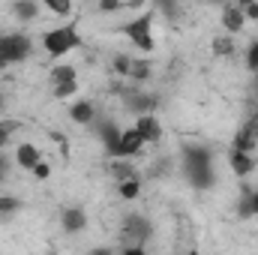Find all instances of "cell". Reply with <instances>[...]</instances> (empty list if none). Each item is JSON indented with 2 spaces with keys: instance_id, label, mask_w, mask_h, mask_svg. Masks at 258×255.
Here are the masks:
<instances>
[{
  "instance_id": "obj_1",
  "label": "cell",
  "mask_w": 258,
  "mask_h": 255,
  "mask_svg": "<svg viewBox=\"0 0 258 255\" xmlns=\"http://www.w3.org/2000/svg\"><path fill=\"white\" fill-rule=\"evenodd\" d=\"M183 174L195 189H210L213 186V156L201 144H183Z\"/></svg>"
},
{
  "instance_id": "obj_2",
  "label": "cell",
  "mask_w": 258,
  "mask_h": 255,
  "mask_svg": "<svg viewBox=\"0 0 258 255\" xmlns=\"http://www.w3.org/2000/svg\"><path fill=\"white\" fill-rule=\"evenodd\" d=\"M81 45V36L72 24H63V27H54V30H45L42 33V48L51 54V57H63L72 48Z\"/></svg>"
},
{
  "instance_id": "obj_3",
  "label": "cell",
  "mask_w": 258,
  "mask_h": 255,
  "mask_svg": "<svg viewBox=\"0 0 258 255\" xmlns=\"http://www.w3.org/2000/svg\"><path fill=\"white\" fill-rule=\"evenodd\" d=\"M120 33L129 36V42H135L141 51H153V12H144V15H138L135 21H129L120 27Z\"/></svg>"
},
{
  "instance_id": "obj_4",
  "label": "cell",
  "mask_w": 258,
  "mask_h": 255,
  "mask_svg": "<svg viewBox=\"0 0 258 255\" xmlns=\"http://www.w3.org/2000/svg\"><path fill=\"white\" fill-rule=\"evenodd\" d=\"M30 39L24 33H9V36H0V66L9 63H21L27 54H30Z\"/></svg>"
},
{
  "instance_id": "obj_5",
  "label": "cell",
  "mask_w": 258,
  "mask_h": 255,
  "mask_svg": "<svg viewBox=\"0 0 258 255\" xmlns=\"http://www.w3.org/2000/svg\"><path fill=\"white\" fill-rule=\"evenodd\" d=\"M258 147V111L237 129L234 141H231V150H240V153H255Z\"/></svg>"
},
{
  "instance_id": "obj_6",
  "label": "cell",
  "mask_w": 258,
  "mask_h": 255,
  "mask_svg": "<svg viewBox=\"0 0 258 255\" xmlns=\"http://www.w3.org/2000/svg\"><path fill=\"white\" fill-rule=\"evenodd\" d=\"M120 231H123L126 240H135V246H141L150 237V222L141 213H129L126 219H123V225H120Z\"/></svg>"
},
{
  "instance_id": "obj_7",
  "label": "cell",
  "mask_w": 258,
  "mask_h": 255,
  "mask_svg": "<svg viewBox=\"0 0 258 255\" xmlns=\"http://www.w3.org/2000/svg\"><path fill=\"white\" fill-rule=\"evenodd\" d=\"M141 147H144V138L132 129H123L120 132V141H117V147L108 153V156H114V159H129V156H135V153H141Z\"/></svg>"
},
{
  "instance_id": "obj_8",
  "label": "cell",
  "mask_w": 258,
  "mask_h": 255,
  "mask_svg": "<svg viewBox=\"0 0 258 255\" xmlns=\"http://www.w3.org/2000/svg\"><path fill=\"white\" fill-rule=\"evenodd\" d=\"M135 132L144 138V144H159L162 141V123L156 114H144L135 120Z\"/></svg>"
},
{
  "instance_id": "obj_9",
  "label": "cell",
  "mask_w": 258,
  "mask_h": 255,
  "mask_svg": "<svg viewBox=\"0 0 258 255\" xmlns=\"http://www.w3.org/2000/svg\"><path fill=\"white\" fill-rule=\"evenodd\" d=\"M228 165L237 177H249L255 171V153H240V150H228Z\"/></svg>"
},
{
  "instance_id": "obj_10",
  "label": "cell",
  "mask_w": 258,
  "mask_h": 255,
  "mask_svg": "<svg viewBox=\"0 0 258 255\" xmlns=\"http://www.w3.org/2000/svg\"><path fill=\"white\" fill-rule=\"evenodd\" d=\"M243 24H246V18H243L240 6H237V3H228V6L222 9V27L228 30V36L240 33V30H243Z\"/></svg>"
},
{
  "instance_id": "obj_11",
  "label": "cell",
  "mask_w": 258,
  "mask_h": 255,
  "mask_svg": "<svg viewBox=\"0 0 258 255\" xmlns=\"http://www.w3.org/2000/svg\"><path fill=\"white\" fill-rule=\"evenodd\" d=\"M15 162H18L21 168L33 171V168L42 162V156H39V147H36V144H18V150H15Z\"/></svg>"
},
{
  "instance_id": "obj_12",
  "label": "cell",
  "mask_w": 258,
  "mask_h": 255,
  "mask_svg": "<svg viewBox=\"0 0 258 255\" xmlns=\"http://www.w3.org/2000/svg\"><path fill=\"white\" fill-rule=\"evenodd\" d=\"M60 225H63V231L75 234V231H81L87 225V216H84L81 207H66L63 213H60Z\"/></svg>"
},
{
  "instance_id": "obj_13",
  "label": "cell",
  "mask_w": 258,
  "mask_h": 255,
  "mask_svg": "<svg viewBox=\"0 0 258 255\" xmlns=\"http://www.w3.org/2000/svg\"><path fill=\"white\" fill-rule=\"evenodd\" d=\"M237 216L240 219H249L258 216V189H240V201H237Z\"/></svg>"
},
{
  "instance_id": "obj_14",
  "label": "cell",
  "mask_w": 258,
  "mask_h": 255,
  "mask_svg": "<svg viewBox=\"0 0 258 255\" xmlns=\"http://www.w3.org/2000/svg\"><path fill=\"white\" fill-rule=\"evenodd\" d=\"M126 105L132 111H138V117H144V114H153L156 99L153 96H144V93H132V96H126Z\"/></svg>"
},
{
  "instance_id": "obj_15",
  "label": "cell",
  "mask_w": 258,
  "mask_h": 255,
  "mask_svg": "<svg viewBox=\"0 0 258 255\" xmlns=\"http://www.w3.org/2000/svg\"><path fill=\"white\" fill-rule=\"evenodd\" d=\"M93 102H87V99H78V102H72V108H69V117L75 120V123H93Z\"/></svg>"
},
{
  "instance_id": "obj_16",
  "label": "cell",
  "mask_w": 258,
  "mask_h": 255,
  "mask_svg": "<svg viewBox=\"0 0 258 255\" xmlns=\"http://www.w3.org/2000/svg\"><path fill=\"white\" fill-rule=\"evenodd\" d=\"M120 132H123V129H117V123H114V120H105V123L99 126V138H102V144H105V150H108V153L117 147Z\"/></svg>"
},
{
  "instance_id": "obj_17",
  "label": "cell",
  "mask_w": 258,
  "mask_h": 255,
  "mask_svg": "<svg viewBox=\"0 0 258 255\" xmlns=\"http://www.w3.org/2000/svg\"><path fill=\"white\" fill-rule=\"evenodd\" d=\"M12 12H15L18 21H33L39 15V3H33V0H15L12 3Z\"/></svg>"
},
{
  "instance_id": "obj_18",
  "label": "cell",
  "mask_w": 258,
  "mask_h": 255,
  "mask_svg": "<svg viewBox=\"0 0 258 255\" xmlns=\"http://www.w3.org/2000/svg\"><path fill=\"white\" fill-rule=\"evenodd\" d=\"M69 81H78L75 66L60 63V66H54V69H51V84H54V87H57V84H69Z\"/></svg>"
},
{
  "instance_id": "obj_19",
  "label": "cell",
  "mask_w": 258,
  "mask_h": 255,
  "mask_svg": "<svg viewBox=\"0 0 258 255\" xmlns=\"http://www.w3.org/2000/svg\"><path fill=\"white\" fill-rule=\"evenodd\" d=\"M210 48H213L216 57H231V54H234V39H231V36H216V39L210 42Z\"/></svg>"
},
{
  "instance_id": "obj_20",
  "label": "cell",
  "mask_w": 258,
  "mask_h": 255,
  "mask_svg": "<svg viewBox=\"0 0 258 255\" xmlns=\"http://www.w3.org/2000/svg\"><path fill=\"white\" fill-rule=\"evenodd\" d=\"M111 174L117 177V183H126V180H132V177H138V174L132 171L129 159H117V162H111Z\"/></svg>"
},
{
  "instance_id": "obj_21",
  "label": "cell",
  "mask_w": 258,
  "mask_h": 255,
  "mask_svg": "<svg viewBox=\"0 0 258 255\" xmlns=\"http://www.w3.org/2000/svg\"><path fill=\"white\" fill-rule=\"evenodd\" d=\"M150 72H153V66L147 63V60H135V57H132V63H129V75H126V78H135V81H144V78H147Z\"/></svg>"
},
{
  "instance_id": "obj_22",
  "label": "cell",
  "mask_w": 258,
  "mask_h": 255,
  "mask_svg": "<svg viewBox=\"0 0 258 255\" xmlns=\"http://www.w3.org/2000/svg\"><path fill=\"white\" fill-rule=\"evenodd\" d=\"M117 192H120V198L132 201V198H138V192H141V180L132 177V180H126V183H117Z\"/></svg>"
},
{
  "instance_id": "obj_23",
  "label": "cell",
  "mask_w": 258,
  "mask_h": 255,
  "mask_svg": "<svg viewBox=\"0 0 258 255\" xmlns=\"http://www.w3.org/2000/svg\"><path fill=\"white\" fill-rule=\"evenodd\" d=\"M15 210H21V201L15 195H0V216H12Z\"/></svg>"
},
{
  "instance_id": "obj_24",
  "label": "cell",
  "mask_w": 258,
  "mask_h": 255,
  "mask_svg": "<svg viewBox=\"0 0 258 255\" xmlns=\"http://www.w3.org/2000/svg\"><path fill=\"white\" fill-rule=\"evenodd\" d=\"M45 6H48L54 15H69V12H72V3H69V0H45Z\"/></svg>"
},
{
  "instance_id": "obj_25",
  "label": "cell",
  "mask_w": 258,
  "mask_h": 255,
  "mask_svg": "<svg viewBox=\"0 0 258 255\" xmlns=\"http://www.w3.org/2000/svg\"><path fill=\"white\" fill-rule=\"evenodd\" d=\"M72 93H78V81H69V84H57L54 87V96L57 99H69Z\"/></svg>"
},
{
  "instance_id": "obj_26",
  "label": "cell",
  "mask_w": 258,
  "mask_h": 255,
  "mask_svg": "<svg viewBox=\"0 0 258 255\" xmlns=\"http://www.w3.org/2000/svg\"><path fill=\"white\" fill-rule=\"evenodd\" d=\"M237 6H240L243 18H249V21H258V3H255V0H246V3H237Z\"/></svg>"
},
{
  "instance_id": "obj_27",
  "label": "cell",
  "mask_w": 258,
  "mask_h": 255,
  "mask_svg": "<svg viewBox=\"0 0 258 255\" xmlns=\"http://www.w3.org/2000/svg\"><path fill=\"white\" fill-rule=\"evenodd\" d=\"M129 63H132L129 54H117V57H114V72H117V75H129Z\"/></svg>"
},
{
  "instance_id": "obj_28",
  "label": "cell",
  "mask_w": 258,
  "mask_h": 255,
  "mask_svg": "<svg viewBox=\"0 0 258 255\" xmlns=\"http://www.w3.org/2000/svg\"><path fill=\"white\" fill-rule=\"evenodd\" d=\"M246 69L249 72H258V42H252L249 51H246Z\"/></svg>"
},
{
  "instance_id": "obj_29",
  "label": "cell",
  "mask_w": 258,
  "mask_h": 255,
  "mask_svg": "<svg viewBox=\"0 0 258 255\" xmlns=\"http://www.w3.org/2000/svg\"><path fill=\"white\" fill-rule=\"evenodd\" d=\"M120 6H123V3H117V0H99V3H96L99 12H117Z\"/></svg>"
},
{
  "instance_id": "obj_30",
  "label": "cell",
  "mask_w": 258,
  "mask_h": 255,
  "mask_svg": "<svg viewBox=\"0 0 258 255\" xmlns=\"http://www.w3.org/2000/svg\"><path fill=\"white\" fill-rule=\"evenodd\" d=\"M12 123H0V153H3V147H6V141H9V135H12Z\"/></svg>"
},
{
  "instance_id": "obj_31",
  "label": "cell",
  "mask_w": 258,
  "mask_h": 255,
  "mask_svg": "<svg viewBox=\"0 0 258 255\" xmlns=\"http://www.w3.org/2000/svg\"><path fill=\"white\" fill-rule=\"evenodd\" d=\"M48 174H51V165H48V162H39V165L33 168V177H39V180H45Z\"/></svg>"
},
{
  "instance_id": "obj_32",
  "label": "cell",
  "mask_w": 258,
  "mask_h": 255,
  "mask_svg": "<svg viewBox=\"0 0 258 255\" xmlns=\"http://www.w3.org/2000/svg\"><path fill=\"white\" fill-rule=\"evenodd\" d=\"M6 174H9V162H6V156L0 153V180H6Z\"/></svg>"
},
{
  "instance_id": "obj_33",
  "label": "cell",
  "mask_w": 258,
  "mask_h": 255,
  "mask_svg": "<svg viewBox=\"0 0 258 255\" xmlns=\"http://www.w3.org/2000/svg\"><path fill=\"white\" fill-rule=\"evenodd\" d=\"M87 255H111V249L108 246H96V249H90Z\"/></svg>"
},
{
  "instance_id": "obj_34",
  "label": "cell",
  "mask_w": 258,
  "mask_h": 255,
  "mask_svg": "<svg viewBox=\"0 0 258 255\" xmlns=\"http://www.w3.org/2000/svg\"><path fill=\"white\" fill-rule=\"evenodd\" d=\"M123 255H144V249H141V246H129Z\"/></svg>"
},
{
  "instance_id": "obj_35",
  "label": "cell",
  "mask_w": 258,
  "mask_h": 255,
  "mask_svg": "<svg viewBox=\"0 0 258 255\" xmlns=\"http://www.w3.org/2000/svg\"><path fill=\"white\" fill-rule=\"evenodd\" d=\"M0 111H3V96H0Z\"/></svg>"
}]
</instances>
